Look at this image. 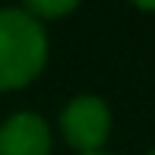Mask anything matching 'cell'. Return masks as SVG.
I'll return each mask as SVG.
<instances>
[{
  "label": "cell",
  "instance_id": "52a82bcc",
  "mask_svg": "<svg viewBox=\"0 0 155 155\" xmlns=\"http://www.w3.org/2000/svg\"><path fill=\"white\" fill-rule=\"evenodd\" d=\"M146 155H155V149H152V152H146Z\"/></svg>",
  "mask_w": 155,
  "mask_h": 155
},
{
  "label": "cell",
  "instance_id": "277c9868",
  "mask_svg": "<svg viewBox=\"0 0 155 155\" xmlns=\"http://www.w3.org/2000/svg\"><path fill=\"white\" fill-rule=\"evenodd\" d=\"M76 6H79L76 0H29V3H22V10L45 25V19H60L67 13H73Z\"/></svg>",
  "mask_w": 155,
  "mask_h": 155
},
{
  "label": "cell",
  "instance_id": "8992f818",
  "mask_svg": "<svg viewBox=\"0 0 155 155\" xmlns=\"http://www.w3.org/2000/svg\"><path fill=\"white\" fill-rule=\"evenodd\" d=\"M92 155H108V152H92Z\"/></svg>",
  "mask_w": 155,
  "mask_h": 155
},
{
  "label": "cell",
  "instance_id": "5b68a950",
  "mask_svg": "<svg viewBox=\"0 0 155 155\" xmlns=\"http://www.w3.org/2000/svg\"><path fill=\"white\" fill-rule=\"evenodd\" d=\"M136 10H152L155 13V3H136Z\"/></svg>",
  "mask_w": 155,
  "mask_h": 155
},
{
  "label": "cell",
  "instance_id": "6da1fadb",
  "mask_svg": "<svg viewBox=\"0 0 155 155\" xmlns=\"http://www.w3.org/2000/svg\"><path fill=\"white\" fill-rule=\"evenodd\" d=\"M48 63V32L22 6L0 10V92L25 89Z\"/></svg>",
  "mask_w": 155,
  "mask_h": 155
},
{
  "label": "cell",
  "instance_id": "3957f363",
  "mask_svg": "<svg viewBox=\"0 0 155 155\" xmlns=\"http://www.w3.org/2000/svg\"><path fill=\"white\" fill-rule=\"evenodd\" d=\"M0 155H51V127L41 114L19 111L0 124Z\"/></svg>",
  "mask_w": 155,
  "mask_h": 155
},
{
  "label": "cell",
  "instance_id": "7a4b0ae2",
  "mask_svg": "<svg viewBox=\"0 0 155 155\" xmlns=\"http://www.w3.org/2000/svg\"><path fill=\"white\" fill-rule=\"evenodd\" d=\"M60 133L67 139L70 149L79 155L101 152V146L111 136V111L104 104V98L98 95H76L67 101V108L60 111Z\"/></svg>",
  "mask_w": 155,
  "mask_h": 155
}]
</instances>
